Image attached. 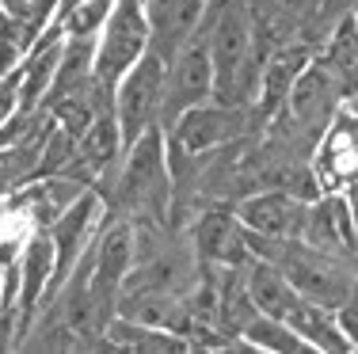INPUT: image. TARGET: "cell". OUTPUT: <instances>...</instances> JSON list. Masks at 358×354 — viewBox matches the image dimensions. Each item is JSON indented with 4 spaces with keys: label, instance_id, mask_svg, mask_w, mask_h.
<instances>
[{
    "label": "cell",
    "instance_id": "cell-27",
    "mask_svg": "<svg viewBox=\"0 0 358 354\" xmlns=\"http://www.w3.org/2000/svg\"><path fill=\"white\" fill-rule=\"evenodd\" d=\"M138 4H145V0H138Z\"/></svg>",
    "mask_w": 358,
    "mask_h": 354
},
{
    "label": "cell",
    "instance_id": "cell-13",
    "mask_svg": "<svg viewBox=\"0 0 358 354\" xmlns=\"http://www.w3.org/2000/svg\"><path fill=\"white\" fill-rule=\"evenodd\" d=\"M236 221H244L248 233L289 240V236H301V229H305V202L294 198L282 187L259 191V195H252L248 202L236 206Z\"/></svg>",
    "mask_w": 358,
    "mask_h": 354
},
{
    "label": "cell",
    "instance_id": "cell-15",
    "mask_svg": "<svg viewBox=\"0 0 358 354\" xmlns=\"http://www.w3.org/2000/svg\"><path fill=\"white\" fill-rule=\"evenodd\" d=\"M301 240L324 251L355 256V225H351V206L347 198H324L317 206H305V229Z\"/></svg>",
    "mask_w": 358,
    "mask_h": 354
},
{
    "label": "cell",
    "instance_id": "cell-24",
    "mask_svg": "<svg viewBox=\"0 0 358 354\" xmlns=\"http://www.w3.org/2000/svg\"><path fill=\"white\" fill-rule=\"evenodd\" d=\"M15 99H20V69H8L4 77H0V122L12 118Z\"/></svg>",
    "mask_w": 358,
    "mask_h": 354
},
{
    "label": "cell",
    "instance_id": "cell-10",
    "mask_svg": "<svg viewBox=\"0 0 358 354\" xmlns=\"http://www.w3.org/2000/svg\"><path fill=\"white\" fill-rule=\"evenodd\" d=\"M313 50L305 46V42H286V46L271 50L267 57H263V69H259V84H255V99H252V118L255 126H267L275 115H282L286 107V96L289 88H294L297 73L309 65Z\"/></svg>",
    "mask_w": 358,
    "mask_h": 354
},
{
    "label": "cell",
    "instance_id": "cell-2",
    "mask_svg": "<svg viewBox=\"0 0 358 354\" xmlns=\"http://www.w3.org/2000/svg\"><path fill=\"white\" fill-rule=\"evenodd\" d=\"M92 191L107 202L110 217L168 225L172 179H168V160H164V130H160V126H149V130L126 149L122 172H115V168L103 172L92 183Z\"/></svg>",
    "mask_w": 358,
    "mask_h": 354
},
{
    "label": "cell",
    "instance_id": "cell-21",
    "mask_svg": "<svg viewBox=\"0 0 358 354\" xmlns=\"http://www.w3.org/2000/svg\"><path fill=\"white\" fill-rule=\"evenodd\" d=\"M73 156H76V138H73V133H65L62 126H57V130H46L42 149H38L35 164H31V172H27V183L65 172V168L73 164Z\"/></svg>",
    "mask_w": 358,
    "mask_h": 354
},
{
    "label": "cell",
    "instance_id": "cell-7",
    "mask_svg": "<svg viewBox=\"0 0 358 354\" xmlns=\"http://www.w3.org/2000/svg\"><path fill=\"white\" fill-rule=\"evenodd\" d=\"M99 214H103V198L88 187V191H80V195H76L69 206H65L62 214L46 225L50 240H54V271H50V282H46V290H42L35 313L54 301L57 286L65 282V274H69V267L76 263V256H80V251L92 244V236L99 233Z\"/></svg>",
    "mask_w": 358,
    "mask_h": 354
},
{
    "label": "cell",
    "instance_id": "cell-12",
    "mask_svg": "<svg viewBox=\"0 0 358 354\" xmlns=\"http://www.w3.org/2000/svg\"><path fill=\"white\" fill-rule=\"evenodd\" d=\"M206 0H145V27H149V54H157L160 61H172L176 50L191 38V31L199 27Z\"/></svg>",
    "mask_w": 358,
    "mask_h": 354
},
{
    "label": "cell",
    "instance_id": "cell-26",
    "mask_svg": "<svg viewBox=\"0 0 358 354\" xmlns=\"http://www.w3.org/2000/svg\"><path fill=\"white\" fill-rule=\"evenodd\" d=\"M27 8H31V0H0V12L15 15V20H27Z\"/></svg>",
    "mask_w": 358,
    "mask_h": 354
},
{
    "label": "cell",
    "instance_id": "cell-14",
    "mask_svg": "<svg viewBox=\"0 0 358 354\" xmlns=\"http://www.w3.org/2000/svg\"><path fill=\"white\" fill-rule=\"evenodd\" d=\"M15 267H20V293H15V343H20L27 335L31 320H35V305L50 282V271H54V240H50L46 229L23 248Z\"/></svg>",
    "mask_w": 358,
    "mask_h": 354
},
{
    "label": "cell",
    "instance_id": "cell-19",
    "mask_svg": "<svg viewBox=\"0 0 358 354\" xmlns=\"http://www.w3.org/2000/svg\"><path fill=\"white\" fill-rule=\"evenodd\" d=\"M107 339L110 347H122V351H187L183 335L164 332V327H149V324H134V320L115 316L107 324Z\"/></svg>",
    "mask_w": 358,
    "mask_h": 354
},
{
    "label": "cell",
    "instance_id": "cell-16",
    "mask_svg": "<svg viewBox=\"0 0 358 354\" xmlns=\"http://www.w3.org/2000/svg\"><path fill=\"white\" fill-rule=\"evenodd\" d=\"M244 290H248L255 313L275 316V320H282L289 309L297 305L294 286H289L282 278V271H278L275 263H267V259H248V263H244Z\"/></svg>",
    "mask_w": 358,
    "mask_h": 354
},
{
    "label": "cell",
    "instance_id": "cell-23",
    "mask_svg": "<svg viewBox=\"0 0 358 354\" xmlns=\"http://www.w3.org/2000/svg\"><path fill=\"white\" fill-rule=\"evenodd\" d=\"M244 4H248L252 12H267V15H278V20H286V23H294V27H301V23L313 15V8H317L320 0H244Z\"/></svg>",
    "mask_w": 358,
    "mask_h": 354
},
{
    "label": "cell",
    "instance_id": "cell-20",
    "mask_svg": "<svg viewBox=\"0 0 358 354\" xmlns=\"http://www.w3.org/2000/svg\"><path fill=\"white\" fill-rule=\"evenodd\" d=\"M241 343H248L252 351H282V354H297V351H309V343L286 324V320L275 316H252L241 332Z\"/></svg>",
    "mask_w": 358,
    "mask_h": 354
},
{
    "label": "cell",
    "instance_id": "cell-22",
    "mask_svg": "<svg viewBox=\"0 0 358 354\" xmlns=\"http://www.w3.org/2000/svg\"><path fill=\"white\" fill-rule=\"evenodd\" d=\"M92 88V84H88ZM88 88L84 91H73V96H57V99H46L50 107V118H57V126H62L65 133H73V138H80L84 126L96 118V107H92V96Z\"/></svg>",
    "mask_w": 358,
    "mask_h": 354
},
{
    "label": "cell",
    "instance_id": "cell-25",
    "mask_svg": "<svg viewBox=\"0 0 358 354\" xmlns=\"http://www.w3.org/2000/svg\"><path fill=\"white\" fill-rule=\"evenodd\" d=\"M331 316H336L339 332H343L347 339L358 347V305H355V297H347L343 305H336V309H331Z\"/></svg>",
    "mask_w": 358,
    "mask_h": 354
},
{
    "label": "cell",
    "instance_id": "cell-8",
    "mask_svg": "<svg viewBox=\"0 0 358 354\" xmlns=\"http://www.w3.org/2000/svg\"><path fill=\"white\" fill-rule=\"evenodd\" d=\"M248 130H255L252 107H225V103H210L206 99V103L187 107L164 133L183 149V153L202 156V153H210V149L241 141Z\"/></svg>",
    "mask_w": 358,
    "mask_h": 354
},
{
    "label": "cell",
    "instance_id": "cell-3",
    "mask_svg": "<svg viewBox=\"0 0 358 354\" xmlns=\"http://www.w3.org/2000/svg\"><path fill=\"white\" fill-rule=\"evenodd\" d=\"M244 244H248L252 259L275 263L301 301L336 309V305H343L347 297H355V256L313 248L301 236L275 240V236H259V233H248V229H244Z\"/></svg>",
    "mask_w": 358,
    "mask_h": 354
},
{
    "label": "cell",
    "instance_id": "cell-9",
    "mask_svg": "<svg viewBox=\"0 0 358 354\" xmlns=\"http://www.w3.org/2000/svg\"><path fill=\"white\" fill-rule=\"evenodd\" d=\"M339 96H351V88L336 77V69H331L324 57L313 54L309 65L297 73L294 88H289V96H286V107H282L286 115H275V118H282V122L294 126V130L317 133L336 118Z\"/></svg>",
    "mask_w": 358,
    "mask_h": 354
},
{
    "label": "cell",
    "instance_id": "cell-6",
    "mask_svg": "<svg viewBox=\"0 0 358 354\" xmlns=\"http://www.w3.org/2000/svg\"><path fill=\"white\" fill-rule=\"evenodd\" d=\"M160 84H164V61L157 54H149V50L122 73V84H115V103H110V111H115L122 149H130L149 126H157Z\"/></svg>",
    "mask_w": 358,
    "mask_h": 354
},
{
    "label": "cell",
    "instance_id": "cell-1",
    "mask_svg": "<svg viewBox=\"0 0 358 354\" xmlns=\"http://www.w3.org/2000/svg\"><path fill=\"white\" fill-rule=\"evenodd\" d=\"M206 54H210V99L225 107H252L263 57L255 54L252 20L244 0H206Z\"/></svg>",
    "mask_w": 358,
    "mask_h": 354
},
{
    "label": "cell",
    "instance_id": "cell-18",
    "mask_svg": "<svg viewBox=\"0 0 358 354\" xmlns=\"http://www.w3.org/2000/svg\"><path fill=\"white\" fill-rule=\"evenodd\" d=\"M118 149H122V141H118L115 111H99L88 126H84L80 138H76V156L96 172V179L103 172H110V168H118Z\"/></svg>",
    "mask_w": 358,
    "mask_h": 354
},
{
    "label": "cell",
    "instance_id": "cell-4",
    "mask_svg": "<svg viewBox=\"0 0 358 354\" xmlns=\"http://www.w3.org/2000/svg\"><path fill=\"white\" fill-rule=\"evenodd\" d=\"M145 42H149V27H145V12L138 0L110 4L103 42L96 46V61H92V91L103 103H115V84L145 54Z\"/></svg>",
    "mask_w": 358,
    "mask_h": 354
},
{
    "label": "cell",
    "instance_id": "cell-17",
    "mask_svg": "<svg viewBox=\"0 0 358 354\" xmlns=\"http://www.w3.org/2000/svg\"><path fill=\"white\" fill-rule=\"evenodd\" d=\"M282 320L301 335L305 343H309V351H336V354H351L355 351V343L339 332L331 309H324V305H313V301L297 297V305L289 309Z\"/></svg>",
    "mask_w": 358,
    "mask_h": 354
},
{
    "label": "cell",
    "instance_id": "cell-5",
    "mask_svg": "<svg viewBox=\"0 0 358 354\" xmlns=\"http://www.w3.org/2000/svg\"><path fill=\"white\" fill-rule=\"evenodd\" d=\"M210 99V54H206V20L191 31V38L176 50V57L164 65V84H160V107L157 126L168 130L187 107Z\"/></svg>",
    "mask_w": 358,
    "mask_h": 354
},
{
    "label": "cell",
    "instance_id": "cell-11",
    "mask_svg": "<svg viewBox=\"0 0 358 354\" xmlns=\"http://www.w3.org/2000/svg\"><path fill=\"white\" fill-rule=\"evenodd\" d=\"M191 248H194V259L206 267H244L252 259L241 221L225 206H214V209H202L199 214L194 233H191Z\"/></svg>",
    "mask_w": 358,
    "mask_h": 354
}]
</instances>
